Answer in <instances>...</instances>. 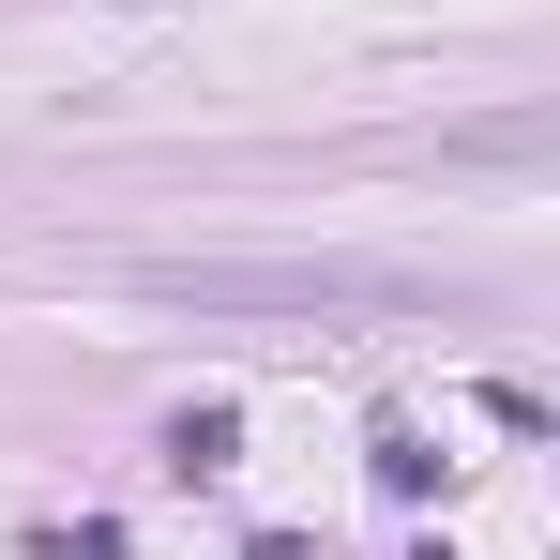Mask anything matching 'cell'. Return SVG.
Masks as SVG:
<instances>
[{
  "instance_id": "cell-5",
  "label": "cell",
  "mask_w": 560,
  "mask_h": 560,
  "mask_svg": "<svg viewBox=\"0 0 560 560\" xmlns=\"http://www.w3.org/2000/svg\"><path fill=\"white\" fill-rule=\"evenodd\" d=\"M243 560H334V546H318V530H258Z\"/></svg>"
},
{
  "instance_id": "cell-4",
  "label": "cell",
  "mask_w": 560,
  "mask_h": 560,
  "mask_svg": "<svg viewBox=\"0 0 560 560\" xmlns=\"http://www.w3.org/2000/svg\"><path fill=\"white\" fill-rule=\"evenodd\" d=\"M46 560H121V515H77V530H46Z\"/></svg>"
},
{
  "instance_id": "cell-2",
  "label": "cell",
  "mask_w": 560,
  "mask_h": 560,
  "mask_svg": "<svg viewBox=\"0 0 560 560\" xmlns=\"http://www.w3.org/2000/svg\"><path fill=\"white\" fill-rule=\"evenodd\" d=\"M364 469H378V500H440V469H455V455H440L409 409H378V424H364Z\"/></svg>"
},
{
  "instance_id": "cell-3",
  "label": "cell",
  "mask_w": 560,
  "mask_h": 560,
  "mask_svg": "<svg viewBox=\"0 0 560 560\" xmlns=\"http://www.w3.org/2000/svg\"><path fill=\"white\" fill-rule=\"evenodd\" d=\"M228 455H243V394H183V409H167V469H183V485H212Z\"/></svg>"
},
{
  "instance_id": "cell-1",
  "label": "cell",
  "mask_w": 560,
  "mask_h": 560,
  "mask_svg": "<svg viewBox=\"0 0 560 560\" xmlns=\"http://www.w3.org/2000/svg\"><path fill=\"white\" fill-rule=\"evenodd\" d=\"M152 303H197V318H409L424 273L394 258H152Z\"/></svg>"
}]
</instances>
